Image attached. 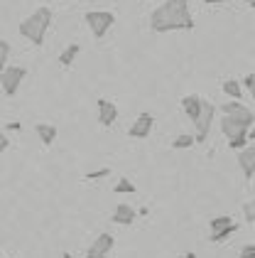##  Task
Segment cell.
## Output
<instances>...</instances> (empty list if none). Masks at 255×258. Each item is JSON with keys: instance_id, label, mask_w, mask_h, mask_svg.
<instances>
[{"instance_id": "277c9868", "label": "cell", "mask_w": 255, "mask_h": 258, "mask_svg": "<svg viewBox=\"0 0 255 258\" xmlns=\"http://www.w3.org/2000/svg\"><path fill=\"white\" fill-rule=\"evenodd\" d=\"M214 118H216V106L211 101L201 99V116H199V120L194 123V128H196L194 140L196 143H204V140L209 138V131H211V125H214Z\"/></svg>"}, {"instance_id": "e0dca14e", "label": "cell", "mask_w": 255, "mask_h": 258, "mask_svg": "<svg viewBox=\"0 0 255 258\" xmlns=\"http://www.w3.org/2000/svg\"><path fill=\"white\" fill-rule=\"evenodd\" d=\"M223 94L228 96V99H235V101H240L243 99V86H240V81H235V79H226L223 81Z\"/></svg>"}, {"instance_id": "7c38bea8", "label": "cell", "mask_w": 255, "mask_h": 258, "mask_svg": "<svg viewBox=\"0 0 255 258\" xmlns=\"http://www.w3.org/2000/svg\"><path fill=\"white\" fill-rule=\"evenodd\" d=\"M113 224H120V226H130L133 221L137 219V212L135 207H130V204H118L116 209H113Z\"/></svg>"}, {"instance_id": "1f68e13d", "label": "cell", "mask_w": 255, "mask_h": 258, "mask_svg": "<svg viewBox=\"0 0 255 258\" xmlns=\"http://www.w3.org/2000/svg\"><path fill=\"white\" fill-rule=\"evenodd\" d=\"M64 258H74V256H71V253H64Z\"/></svg>"}, {"instance_id": "30bf717a", "label": "cell", "mask_w": 255, "mask_h": 258, "mask_svg": "<svg viewBox=\"0 0 255 258\" xmlns=\"http://www.w3.org/2000/svg\"><path fill=\"white\" fill-rule=\"evenodd\" d=\"M113 246H116V238L111 236V234H98L86 256H108L113 251Z\"/></svg>"}, {"instance_id": "4316f807", "label": "cell", "mask_w": 255, "mask_h": 258, "mask_svg": "<svg viewBox=\"0 0 255 258\" xmlns=\"http://www.w3.org/2000/svg\"><path fill=\"white\" fill-rule=\"evenodd\" d=\"M8 148H10V138H8V136H5V133L0 131V155H3V153H5Z\"/></svg>"}, {"instance_id": "44dd1931", "label": "cell", "mask_w": 255, "mask_h": 258, "mask_svg": "<svg viewBox=\"0 0 255 258\" xmlns=\"http://www.w3.org/2000/svg\"><path fill=\"white\" fill-rule=\"evenodd\" d=\"M228 224H233V219L226 217V214H221V217H214L211 221H209V229H211V231H216V229H221V226H228Z\"/></svg>"}, {"instance_id": "ba28073f", "label": "cell", "mask_w": 255, "mask_h": 258, "mask_svg": "<svg viewBox=\"0 0 255 258\" xmlns=\"http://www.w3.org/2000/svg\"><path fill=\"white\" fill-rule=\"evenodd\" d=\"M248 131H250V128H245L243 123L233 120L231 116H223V118H221V133H223V136H226L228 140H233V138H248Z\"/></svg>"}, {"instance_id": "d6986e66", "label": "cell", "mask_w": 255, "mask_h": 258, "mask_svg": "<svg viewBox=\"0 0 255 258\" xmlns=\"http://www.w3.org/2000/svg\"><path fill=\"white\" fill-rule=\"evenodd\" d=\"M196 140H194V136H189V133H184V136H179V138H175L172 140V148L175 150H187V148H192Z\"/></svg>"}, {"instance_id": "cb8c5ba5", "label": "cell", "mask_w": 255, "mask_h": 258, "mask_svg": "<svg viewBox=\"0 0 255 258\" xmlns=\"http://www.w3.org/2000/svg\"><path fill=\"white\" fill-rule=\"evenodd\" d=\"M248 143H250L248 138H233V140H228V148H231V150H243Z\"/></svg>"}, {"instance_id": "7a4b0ae2", "label": "cell", "mask_w": 255, "mask_h": 258, "mask_svg": "<svg viewBox=\"0 0 255 258\" xmlns=\"http://www.w3.org/2000/svg\"><path fill=\"white\" fill-rule=\"evenodd\" d=\"M52 18H54V13L49 8H37L30 18L20 22V35L32 42L35 47H42V42L47 37V30L52 25Z\"/></svg>"}, {"instance_id": "5bb4252c", "label": "cell", "mask_w": 255, "mask_h": 258, "mask_svg": "<svg viewBox=\"0 0 255 258\" xmlns=\"http://www.w3.org/2000/svg\"><path fill=\"white\" fill-rule=\"evenodd\" d=\"M78 54H81V44H78V42H71V44L59 54V64H61V67H71V64L78 59Z\"/></svg>"}, {"instance_id": "4dcf8cb0", "label": "cell", "mask_w": 255, "mask_h": 258, "mask_svg": "<svg viewBox=\"0 0 255 258\" xmlns=\"http://www.w3.org/2000/svg\"><path fill=\"white\" fill-rule=\"evenodd\" d=\"M86 258H108V256H86Z\"/></svg>"}, {"instance_id": "6da1fadb", "label": "cell", "mask_w": 255, "mask_h": 258, "mask_svg": "<svg viewBox=\"0 0 255 258\" xmlns=\"http://www.w3.org/2000/svg\"><path fill=\"white\" fill-rule=\"evenodd\" d=\"M150 30L157 35L175 30H194V18L189 10V0H164L157 10L150 13Z\"/></svg>"}, {"instance_id": "8fae6325", "label": "cell", "mask_w": 255, "mask_h": 258, "mask_svg": "<svg viewBox=\"0 0 255 258\" xmlns=\"http://www.w3.org/2000/svg\"><path fill=\"white\" fill-rule=\"evenodd\" d=\"M238 165H240V170H243L245 179H253V175H255V148L250 145V143L240 150V155H238Z\"/></svg>"}, {"instance_id": "603a6c76", "label": "cell", "mask_w": 255, "mask_h": 258, "mask_svg": "<svg viewBox=\"0 0 255 258\" xmlns=\"http://www.w3.org/2000/svg\"><path fill=\"white\" fill-rule=\"evenodd\" d=\"M243 214H245V221H248V224H253L255 221V202L253 199L243 204Z\"/></svg>"}, {"instance_id": "8992f818", "label": "cell", "mask_w": 255, "mask_h": 258, "mask_svg": "<svg viewBox=\"0 0 255 258\" xmlns=\"http://www.w3.org/2000/svg\"><path fill=\"white\" fill-rule=\"evenodd\" d=\"M221 113H223V116H231V118L238 120V123H243L245 128H253L255 125V113L248 108V106H243L240 101H228V103H223V106H221Z\"/></svg>"}, {"instance_id": "ac0fdd59", "label": "cell", "mask_w": 255, "mask_h": 258, "mask_svg": "<svg viewBox=\"0 0 255 258\" xmlns=\"http://www.w3.org/2000/svg\"><path fill=\"white\" fill-rule=\"evenodd\" d=\"M113 192H116V195H135L137 187L133 184V182H130V177H118L116 187H113Z\"/></svg>"}, {"instance_id": "9a60e30c", "label": "cell", "mask_w": 255, "mask_h": 258, "mask_svg": "<svg viewBox=\"0 0 255 258\" xmlns=\"http://www.w3.org/2000/svg\"><path fill=\"white\" fill-rule=\"evenodd\" d=\"M35 131H37L39 140H42L44 145H52V143L57 140V136H59L57 125H47V123H37V125H35Z\"/></svg>"}, {"instance_id": "3957f363", "label": "cell", "mask_w": 255, "mask_h": 258, "mask_svg": "<svg viewBox=\"0 0 255 258\" xmlns=\"http://www.w3.org/2000/svg\"><path fill=\"white\" fill-rule=\"evenodd\" d=\"M83 20L89 25L91 35H94L96 40H103V37L108 35V30L116 25V15H113L111 10H89V13L83 15Z\"/></svg>"}, {"instance_id": "f1b7e54d", "label": "cell", "mask_w": 255, "mask_h": 258, "mask_svg": "<svg viewBox=\"0 0 255 258\" xmlns=\"http://www.w3.org/2000/svg\"><path fill=\"white\" fill-rule=\"evenodd\" d=\"M206 5H216V3H226V0H204Z\"/></svg>"}, {"instance_id": "d4e9b609", "label": "cell", "mask_w": 255, "mask_h": 258, "mask_svg": "<svg viewBox=\"0 0 255 258\" xmlns=\"http://www.w3.org/2000/svg\"><path fill=\"white\" fill-rule=\"evenodd\" d=\"M243 86H245V89H248L250 94H255V74H253V72L243 77Z\"/></svg>"}, {"instance_id": "f546056e", "label": "cell", "mask_w": 255, "mask_h": 258, "mask_svg": "<svg viewBox=\"0 0 255 258\" xmlns=\"http://www.w3.org/2000/svg\"><path fill=\"white\" fill-rule=\"evenodd\" d=\"M245 5H250V8H255V0H245Z\"/></svg>"}, {"instance_id": "83f0119b", "label": "cell", "mask_w": 255, "mask_h": 258, "mask_svg": "<svg viewBox=\"0 0 255 258\" xmlns=\"http://www.w3.org/2000/svg\"><path fill=\"white\" fill-rule=\"evenodd\" d=\"M8 131H22V125H20V123H15V120H13V123H8Z\"/></svg>"}, {"instance_id": "7402d4cb", "label": "cell", "mask_w": 255, "mask_h": 258, "mask_svg": "<svg viewBox=\"0 0 255 258\" xmlns=\"http://www.w3.org/2000/svg\"><path fill=\"white\" fill-rule=\"evenodd\" d=\"M111 175V167H101V170H91V172H86L83 179H101V177H108Z\"/></svg>"}, {"instance_id": "ffe728a7", "label": "cell", "mask_w": 255, "mask_h": 258, "mask_svg": "<svg viewBox=\"0 0 255 258\" xmlns=\"http://www.w3.org/2000/svg\"><path fill=\"white\" fill-rule=\"evenodd\" d=\"M8 59H10V42L0 40V72L8 67Z\"/></svg>"}, {"instance_id": "5b68a950", "label": "cell", "mask_w": 255, "mask_h": 258, "mask_svg": "<svg viewBox=\"0 0 255 258\" xmlns=\"http://www.w3.org/2000/svg\"><path fill=\"white\" fill-rule=\"evenodd\" d=\"M25 77H27V69L25 67H5L0 72V86H3V91L8 96H15Z\"/></svg>"}, {"instance_id": "4fadbf2b", "label": "cell", "mask_w": 255, "mask_h": 258, "mask_svg": "<svg viewBox=\"0 0 255 258\" xmlns=\"http://www.w3.org/2000/svg\"><path fill=\"white\" fill-rule=\"evenodd\" d=\"M182 108H184L187 118L192 120V123H196L199 116H201V96H196V94L184 96V99H182Z\"/></svg>"}, {"instance_id": "52a82bcc", "label": "cell", "mask_w": 255, "mask_h": 258, "mask_svg": "<svg viewBox=\"0 0 255 258\" xmlns=\"http://www.w3.org/2000/svg\"><path fill=\"white\" fill-rule=\"evenodd\" d=\"M152 128H155V116H152L150 111H145V113H140L135 118V123L128 128V138L145 140L150 133H152Z\"/></svg>"}, {"instance_id": "9c48e42d", "label": "cell", "mask_w": 255, "mask_h": 258, "mask_svg": "<svg viewBox=\"0 0 255 258\" xmlns=\"http://www.w3.org/2000/svg\"><path fill=\"white\" fill-rule=\"evenodd\" d=\"M118 118V106L108 99H98V123L101 125H113Z\"/></svg>"}, {"instance_id": "484cf974", "label": "cell", "mask_w": 255, "mask_h": 258, "mask_svg": "<svg viewBox=\"0 0 255 258\" xmlns=\"http://www.w3.org/2000/svg\"><path fill=\"white\" fill-rule=\"evenodd\" d=\"M240 258H255V243H245L240 248Z\"/></svg>"}, {"instance_id": "2e32d148", "label": "cell", "mask_w": 255, "mask_h": 258, "mask_svg": "<svg viewBox=\"0 0 255 258\" xmlns=\"http://www.w3.org/2000/svg\"><path fill=\"white\" fill-rule=\"evenodd\" d=\"M235 231H238V224H228V226H221V229L211 231L209 241H211V243H223V241H226L228 236H233Z\"/></svg>"}]
</instances>
